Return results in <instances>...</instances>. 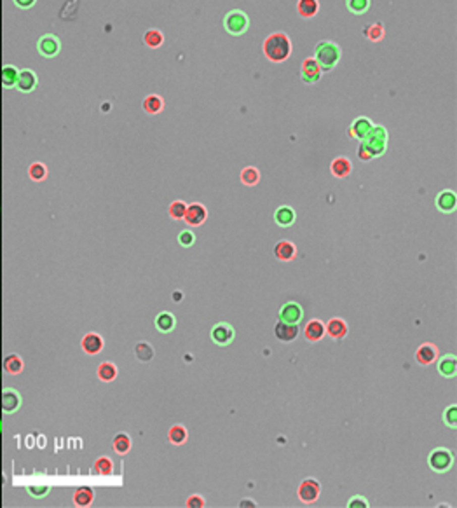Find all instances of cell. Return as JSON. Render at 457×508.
Returning a JSON list of instances; mask_svg holds the SVG:
<instances>
[{
  "mask_svg": "<svg viewBox=\"0 0 457 508\" xmlns=\"http://www.w3.org/2000/svg\"><path fill=\"white\" fill-rule=\"evenodd\" d=\"M262 51H264V56L269 62L272 63L287 62L292 54V40L283 32L270 33L267 39L264 40V44H262Z\"/></svg>",
  "mask_w": 457,
  "mask_h": 508,
  "instance_id": "obj_1",
  "label": "cell"
},
{
  "mask_svg": "<svg viewBox=\"0 0 457 508\" xmlns=\"http://www.w3.org/2000/svg\"><path fill=\"white\" fill-rule=\"evenodd\" d=\"M342 58V49L340 45L333 40H321L316 44L314 47V60L321 68V72H332L335 67L338 65Z\"/></svg>",
  "mask_w": 457,
  "mask_h": 508,
  "instance_id": "obj_2",
  "label": "cell"
},
{
  "mask_svg": "<svg viewBox=\"0 0 457 508\" xmlns=\"http://www.w3.org/2000/svg\"><path fill=\"white\" fill-rule=\"evenodd\" d=\"M363 142V145L367 147L372 152V155L375 157H380V155L386 154L387 150V143H389V133L384 126H374L372 131L368 133V136L365 140H360Z\"/></svg>",
  "mask_w": 457,
  "mask_h": 508,
  "instance_id": "obj_3",
  "label": "cell"
},
{
  "mask_svg": "<svg viewBox=\"0 0 457 508\" xmlns=\"http://www.w3.org/2000/svg\"><path fill=\"white\" fill-rule=\"evenodd\" d=\"M223 28L228 35H234V37H239V35H245L250 28V18L246 13L239 9H232L228 11L223 18Z\"/></svg>",
  "mask_w": 457,
  "mask_h": 508,
  "instance_id": "obj_4",
  "label": "cell"
},
{
  "mask_svg": "<svg viewBox=\"0 0 457 508\" xmlns=\"http://www.w3.org/2000/svg\"><path fill=\"white\" fill-rule=\"evenodd\" d=\"M452 463H454V456L448 449L445 447H438V449L433 450L428 458V465L433 472L436 473H445L447 470H450Z\"/></svg>",
  "mask_w": 457,
  "mask_h": 508,
  "instance_id": "obj_5",
  "label": "cell"
},
{
  "mask_svg": "<svg viewBox=\"0 0 457 508\" xmlns=\"http://www.w3.org/2000/svg\"><path fill=\"white\" fill-rule=\"evenodd\" d=\"M297 494H299L300 501L306 503V505H311V503L318 501L319 494H321V484H319L318 480H314V479H306L299 486V491H297Z\"/></svg>",
  "mask_w": 457,
  "mask_h": 508,
  "instance_id": "obj_6",
  "label": "cell"
},
{
  "mask_svg": "<svg viewBox=\"0 0 457 508\" xmlns=\"http://www.w3.org/2000/svg\"><path fill=\"white\" fill-rule=\"evenodd\" d=\"M323 72L319 65L316 63L314 58H307L302 62V67H300V79H302L304 84H318L319 79H321Z\"/></svg>",
  "mask_w": 457,
  "mask_h": 508,
  "instance_id": "obj_7",
  "label": "cell"
},
{
  "mask_svg": "<svg viewBox=\"0 0 457 508\" xmlns=\"http://www.w3.org/2000/svg\"><path fill=\"white\" fill-rule=\"evenodd\" d=\"M234 337H236V330L228 323H218V325H215L211 330L213 343L218 344V346H228V344L234 341Z\"/></svg>",
  "mask_w": 457,
  "mask_h": 508,
  "instance_id": "obj_8",
  "label": "cell"
},
{
  "mask_svg": "<svg viewBox=\"0 0 457 508\" xmlns=\"http://www.w3.org/2000/svg\"><path fill=\"white\" fill-rule=\"evenodd\" d=\"M37 49L44 58H54L56 54L60 52L62 49V44H60V39L54 35H44L39 39V44H37Z\"/></svg>",
  "mask_w": 457,
  "mask_h": 508,
  "instance_id": "obj_9",
  "label": "cell"
},
{
  "mask_svg": "<svg viewBox=\"0 0 457 508\" xmlns=\"http://www.w3.org/2000/svg\"><path fill=\"white\" fill-rule=\"evenodd\" d=\"M208 218V210L206 206H203L201 203H192L190 206H187V211H185L184 220L192 227H197L201 223H204V220Z\"/></svg>",
  "mask_w": 457,
  "mask_h": 508,
  "instance_id": "obj_10",
  "label": "cell"
},
{
  "mask_svg": "<svg viewBox=\"0 0 457 508\" xmlns=\"http://www.w3.org/2000/svg\"><path fill=\"white\" fill-rule=\"evenodd\" d=\"M374 126L375 124L372 123L368 117H365V116L356 117V119L353 121L351 126H349V136H353V138H356V140H365Z\"/></svg>",
  "mask_w": 457,
  "mask_h": 508,
  "instance_id": "obj_11",
  "label": "cell"
},
{
  "mask_svg": "<svg viewBox=\"0 0 457 508\" xmlns=\"http://www.w3.org/2000/svg\"><path fill=\"white\" fill-rule=\"evenodd\" d=\"M304 318V309L297 302H287L283 308L279 309V320L287 321V323H299Z\"/></svg>",
  "mask_w": 457,
  "mask_h": 508,
  "instance_id": "obj_12",
  "label": "cell"
},
{
  "mask_svg": "<svg viewBox=\"0 0 457 508\" xmlns=\"http://www.w3.org/2000/svg\"><path fill=\"white\" fill-rule=\"evenodd\" d=\"M274 335L283 343H292L299 335V327H297V323H287V321L279 320L274 327Z\"/></svg>",
  "mask_w": 457,
  "mask_h": 508,
  "instance_id": "obj_13",
  "label": "cell"
},
{
  "mask_svg": "<svg viewBox=\"0 0 457 508\" xmlns=\"http://www.w3.org/2000/svg\"><path fill=\"white\" fill-rule=\"evenodd\" d=\"M438 358V348L431 343H424L416 351V360L419 365H431Z\"/></svg>",
  "mask_w": 457,
  "mask_h": 508,
  "instance_id": "obj_14",
  "label": "cell"
},
{
  "mask_svg": "<svg viewBox=\"0 0 457 508\" xmlns=\"http://www.w3.org/2000/svg\"><path fill=\"white\" fill-rule=\"evenodd\" d=\"M457 206V198L454 191H441L440 194L436 196V208L443 213H452Z\"/></svg>",
  "mask_w": 457,
  "mask_h": 508,
  "instance_id": "obj_15",
  "label": "cell"
},
{
  "mask_svg": "<svg viewBox=\"0 0 457 508\" xmlns=\"http://www.w3.org/2000/svg\"><path fill=\"white\" fill-rule=\"evenodd\" d=\"M297 255V248L292 241H279V243L274 245V257L281 262H290V260L295 259Z\"/></svg>",
  "mask_w": 457,
  "mask_h": 508,
  "instance_id": "obj_16",
  "label": "cell"
},
{
  "mask_svg": "<svg viewBox=\"0 0 457 508\" xmlns=\"http://www.w3.org/2000/svg\"><path fill=\"white\" fill-rule=\"evenodd\" d=\"M81 346L87 355H98L103 350V339L98 333H86L81 341Z\"/></svg>",
  "mask_w": 457,
  "mask_h": 508,
  "instance_id": "obj_17",
  "label": "cell"
},
{
  "mask_svg": "<svg viewBox=\"0 0 457 508\" xmlns=\"http://www.w3.org/2000/svg\"><path fill=\"white\" fill-rule=\"evenodd\" d=\"M348 323L342 318H332L328 323L325 325V333H328L332 339H344L348 335Z\"/></svg>",
  "mask_w": 457,
  "mask_h": 508,
  "instance_id": "obj_18",
  "label": "cell"
},
{
  "mask_svg": "<svg viewBox=\"0 0 457 508\" xmlns=\"http://www.w3.org/2000/svg\"><path fill=\"white\" fill-rule=\"evenodd\" d=\"M304 335L309 343H318L325 337V323L321 320H311L304 328Z\"/></svg>",
  "mask_w": 457,
  "mask_h": 508,
  "instance_id": "obj_19",
  "label": "cell"
},
{
  "mask_svg": "<svg viewBox=\"0 0 457 508\" xmlns=\"http://www.w3.org/2000/svg\"><path fill=\"white\" fill-rule=\"evenodd\" d=\"M330 170H332V175L337 177V178H346L351 175L353 172V162L349 161L348 157H335L330 164Z\"/></svg>",
  "mask_w": 457,
  "mask_h": 508,
  "instance_id": "obj_20",
  "label": "cell"
},
{
  "mask_svg": "<svg viewBox=\"0 0 457 508\" xmlns=\"http://www.w3.org/2000/svg\"><path fill=\"white\" fill-rule=\"evenodd\" d=\"M438 372L443 377L452 379L457 372V358L454 355H443L438 362Z\"/></svg>",
  "mask_w": 457,
  "mask_h": 508,
  "instance_id": "obj_21",
  "label": "cell"
},
{
  "mask_svg": "<svg viewBox=\"0 0 457 508\" xmlns=\"http://www.w3.org/2000/svg\"><path fill=\"white\" fill-rule=\"evenodd\" d=\"M37 86V75L33 74L32 70H21L18 74V81H16V88L23 91V93H30L33 91Z\"/></svg>",
  "mask_w": 457,
  "mask_h": 508,
  "instance_id": "obj_22",
  "label": "cell"
},
{
  "mask_svg": "<svg viewBox=\"0 0 457 508\" xmlns=\"http://www.w3.org/2000/svg\"><path fill=\"white\" fill-rule=\"evenodd\" d=\"M274 220L281 227H290L295 222V211L292 206H279L274 211Z\"/></svg>",
  "mask_w": 457,
  "mask_h": 508,
  "instance_id": "obj_23",
  "label": "cell"
},
{
  "mask_svg": "<svg viewBox=\"0 0 457 508\" xmlns=\"http://www.w3.org/2000/svg\"><path fill=\"white\" fill-rule=\"evenodd\" d=\"M297 11H299L300 18H304V20L314 18L319 11V0H299L297 2Z\"/></svg>",
  "mask_w": 457,
  "mask_h": 508,
  "instance_id": "obj_24",
  "label": "cell"
},
{
  "mask_svg": "<svg viewBox=\"0 0 457 508\" xmlns=\"http://www.w3.org/2000/svg\"><path fill=\"white\" fill-rule=\"evenodd\" d=\"M20 405H21V398L16 391H14V389H7V391L4 393V397H2L4 412L13 414V412H16L18 409H20Z\"/></svg>",
  "mask_w": 457,
  "mask_h": 508,
  "instance_id": "obj_25",
  "label": "cell"
},
{
  "mask_svg": "<svg viewBox=\"0 0 457 508\" xmlns=\"http://www.w3.org/2000/svg\"><path fill=\"white\" fill-rule=\"evenodd\" d=\"M155 327H157L159 332L167 333L177 327V318L171 313H167V311H162V313L157 314V318H155Z\"/></svg>",
  "mask_w": 457,
  "mask_h": 508,
  "instance_id": "obj_26",
  "label": "cell"
},
{
  "mask_svg": "<svg viewBox=\"0 0 457 508\" xmlns=\"http://www.w3.org/2000/svg\"><path fill=\"white\" fill-rule=\"evenodd\" d=\"M162 108H164V100L159 94H148L145 100H143V110L150 114V116L162 112Z\"/></svg>",
  "mask_w": 457,
  "mask_h": 508,
  "instance_id": "obj_27",
  "label": "cell"
},
{
  "mask_svg": "<svg viewBox=\"0 0 457 508\" xmlns=\"http://www.w3.org/2000/svg\"><path fill=\"white\" fill-rule=\"evenodd\" d=\"M167 438H169V442L173 443V445H182V443H185L189 438L187 428L182 426V424H175V426H171L169 431H167Z\"/></svg>",
  "mask_w": 457,
  "mask_h": 508,
  "instance_id": "obj_28",
  "label": "cell"
},
{
  "mask_svg": "<svg viewBox=\"0 0 457 508\" xmlns=\"http://www.w3.org/2000/svg\"><path fill=\"white\" fill-rule=\"evenodd\" d=\"M93 499H94V492H93V489H89V487L77 489L74 494V503L77 506H89L91 503H93Z\"/></svg>",
  "mask_w": 457,
  "mask_h": 508,
  "instance_id": "obj_29",
  "label": "cell"
},
{
  "mask_svg": "<svg viewBox=\"0 0 457 508\" xmlns=\"http://www.w3.org/2000/svg\"><path fill=\"white\" fill-rule=\"evenodd\" d=\"M98 377L103 382H112L113 379L117 377V367L113 365L112 362H103L100 367H98Z\"/></svg>",
  "mask_w": 457,
  "mask_h": 508,
  "instance_id": "obj_30",
  "label": "cell"
},
{
  "mask_svg": "<svg viewBox=\"0 0 457 508\" xmlns=\"http://www.w3.org/2000/svg\"><path fill=\"white\" fill-rule=\"evenodd\" d=\"M372 6V0H346V7H348L349 13L356 14V16H361V14L368 13Z\"/></svg>",
  "mask_w": 457,
  "mask_h": 508,
  "instance_id": "obj_31",
  "label": "cell"
},
{
  "mask_svg": "<svg viewBox=\"0 0 457 508\" xmlns=\"http://www.w3.org/2000/svg\"><path fill=\"white\" fill-rule=\"evenodd\" d=\"M18 68H14L13 65H6L2 68V84L4 88L11 89L16 86V81H18Z\"/></svg>",
  "mask_w": 457,
  "mask_h": 508,
  "instance_id": "obj_32",
  "label": "cell"
},
{
  "mask_svg": "<svg viewBox=\"0 0 457 508\" xmlns=\"http://www.w3.org/2000/svg\"><path fill=\"white\" fill-rule=\"evenodd\" d=\"M241 182L248 187H253L260 182V172H258L255 166H246L241 172Z\"/></svg>",
  "mask_w": 457,
  "mask_h": 508,
  "instance_id": "obj_33",
  "label": "cell"
},
{
  "mask_svg": "<svg viewBox=\"0 0 457 508\" xmlns=\"http://www.w3.org/2000/svg\"><path fill=\"white\" fill-rule=\"evenodd\" d=\"M143 42H145V45H148V47L157 49V47H161L162 42H164V35H162V32H159L157 28H152L143 35Z\"/></svg>",
  "mask_w": 457,
  "mask_h": 508,
  "instance_id": "obj_34",
  "label": "cell"
},
{
  "mask_svg": "<svg viewBox=\"0 0 457 508\" xmlns=\"http://www.w3.org/2000/svg\"><path fill=\"white\" fill-rule=\"evenodd\" d=\"M4 369L9 374H20L23 370V360L16 355H9L4 360Z\"/></svg>",
  "mask_w": 457,
  "mask_h": 508,
  "instance_id": "obj_35",
  "label": "cell"
},
{
  "mask_svg": "<svg viewBox=\"0 0 457 508\" xmlns=\"http://www.w3.org/2000/svg\"><path fill=\"white\" fill-rule=\"evenodd\" d=\"M129 449H131V438L126 433H119L113 438V450L117 454H128Z\"/></svg>",
  "mask_w": 457,
  "mask_h": 508,
  "instance_id": "obj_36",
  "label": "cell"
},
{
  "mask_svg": "<svg viewBox=\"0 0 457 508\" xmlns=\"http://www.w3.org/2000/svg\"><path fill=\"white\" fill-rule=\"evenodd\" d=\"M365 33H367V39L370 40V42H379V40H382L384 35H386V30H384L382 23H374V25L368 26Z\"/></svg>",
  "mask_w": 457,
  "mask_h": 508,
  "instance_id": "obj_37",
  "label": "cell"
},
{
  "mask_svg": "<svg viewBox=\"0 0 457 508\" xmlns=\"http://www.w3.org/2000/svg\"><path fill=\"white\" fill-rule=\"evenodd\" d=\"M94 472L98 473V475H112V472H113V465H112V460L110 458H98L96 460V463H94Z\"/></svg>",
  "mask_w": 457,
  "mask_h": 508,
  "instance_id": "obj_38",
  "label": "cell"
},
{
  "mask_svg": "<svg viewBox=\"0 0 457 508\" xmlns=\"http://www.w3.org/2000/svg\"><path fill=\"white\" fill-rule=\"evenodd\" d=\"M135 355L140 362H148L154 356V350H152V346L148 343H138L135 348Z\"/></svg>",
  "mask_w": 457,
  "mask_h": 508,
  "instance_id": "obj_39",
  "label": "cell"
},
{
  "mask_svg": "<svg viewBox=\"0 0 457 508\" xmlns=\"http://www.w3.org/2000/svg\"><path fill=\"white\" fill-rule=\"evenodd\" d=\"M185 211H187V204L184 201H173L169 204V217L175 220H182L185 217Z\"/></svg>",
  "mask_w": 457,
  "mask_h": 508,
  "instance_id": "obj_40",
  "label": "cell"
},
{
  "mask_svg": "<svg viewBox=\"0 0 457 508\" xmlns=\"http://www.w3.org/2000/svg\"><path fill=\"white\" fill-rule=\"evenodd\" d=\"M28 175L32 180H35V182H40V180H44L45 177H47V168H45L42 162H33L32 166H30V170H28Z\"/></svg>",
  "mask_w": 457,
  "mask_h": 508,
  "instance_id": "obj_41",
  "label": "cell"
},
{
  "mask_svg": "<svg viewBox=\"0 0 457 508\" xmlns=\"http://www.w3.org/2000/svg\"><path fill=\"white\" fill-rule=\"evenodd\" d=\"M443 421L448 428H455L457 426V407L455 405H450V407L445 409L443 412Z\"/></svg>",
  "mask_w": 457,
  "mask_h": 508,
  "instance_id": "obj_42",
  "label": "cell"
},
{
  "mask_svg": "<svg viewBox=\"0 0 457 508\" xmlns=\"http://www.w3.org/2000/svg\"><path fill=\"white\" fill-rule=\"evenodd\" d=\"M178 243L184 246V248H190V246L196 243V236H194L192 231H182L178 234Z\"/></svg>",
  "mask_w": 457,
  "mask_h": 508,
  "instance_id": "obj_43",
  "label": "cell"
},
{
  "mask_svg": "<svg viewBox=\"0 0 457 508\" xmlns=\"http://www.w3.org/2000/svg\"><path fill=\"white\" fill-rule=\"evenodd\" d=\"M49 486H30L28 492L33 496V498H44V496L49 494Z\"/></svg>",
  "mask_w": 457,
  "mask_h": 508,
  "instance_id": "obj_44",
  "label": "cell"
},
{
  "mask_svg": "<svg viewBox=\"0 0 457 508\" xmlns=\"http://www.w3.org/2000/svg\"><path fill=\"white\" fill-rule=\"evenodd\" d=\"M204 498L203 496H199V494H194V496H190V498L187 499V506L189 508H203L204 506Z\"/></svg>",
  "mask_w": 457,
  "mask_h": 508,
  "instance_id": "obj_45",
  "label": "cell"
},
{
  "mask_svg": "<svg viewBox=\"0 0 457 508\" xmlns=\"http://www.w3.org/2000/svg\"><path fill=\"white\" fill-rule=\"evenodd\" d=\"M358 157H360L361 161H372V159H374V155H372L370 150L363 145V142H360V145H358Z\"/></svg>",
  "mask_w": 457,
  "mask_h": 508,
  "instance_id": "obj_46",
  "label": "cell"
},
{
  "mask_svg": "<svg viewBox=\"0 0 457 508\" xmlns=\"http://www.w3.org/2000/svg\"><path fill=\"white\" fill-rule=\"evenodd\" d=\"M348 506L349 508H368V501L365 498H361V496H354V498L349 499V503H348Z\"/></svg>",
  "mask_w": 457,
  "mask_h": 508,
  "instance_id": "obj_47",
  "label": "cell"
},
{
  "mask_svg": "<svg viewBox=\"0 0 457 508\" xmlns=\"http://www.w3.org/2000/svg\"><path fill=\"white\" fill-rule=\"evenodd\" d=\"M14 4L18 7H21V9H28V7H32L35 4V0H14Z\"/></svg>",
  "mask_w": 457,
  "mask_h": 508,
  "instance_id": "obj_48",
  "label": "cell"
},
{
  "mask_svg": "<svg viewBox=\"0 0 457 508\" xmlns=\"http://www.w3.org/2000/svg\"><path fill=\"white\" fill-rule=\"evenodd\" d=\"M0 428H2V421H0Z\"/></svg>",
  "mask_w": 457,
  "mask_h": 508,
  "instance_id": "obj_49",
  "label": "cell"
}]
</instances>
